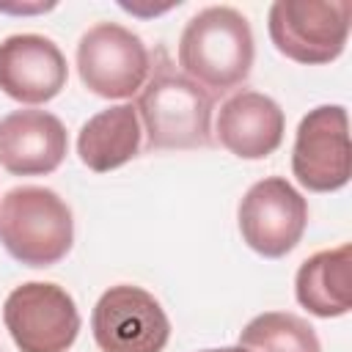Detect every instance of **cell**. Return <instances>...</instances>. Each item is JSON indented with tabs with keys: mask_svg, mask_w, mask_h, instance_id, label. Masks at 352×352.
Segmentation results:
<instances>
[{
	"mask_svg": "<svg viewBox=\"0 0 352 352\" xmlns=\"http://www.w3.org/2000/svg\"><path fill=\"white\" fill-rule=\"evenodd\" d=\"M253 33L248 19L231 6L198 11L182 30L179 66L184 77L209 88V96L242 85L253 66Z\"/></svg>",
	"mask_w": 352,
	"mask_h": 352,
	"instance_id": "6da1fadb",
	"label": "cell"
},
{
	"mask_svg": "<svg viewBox=\"0 0 352 352\" xmlns=\"http://www.w3.org/2000/svg\"><path fill=\"white\" fill-rule=\"evenodd\" d=\"M138 118L146 126L148 148H198L212 143V96L190 77L173 72L165 52L138 91Z\"/></svg>",
	"mask_w": 352,
	"mask_h": 352,
	"instance_id": "7a4b0ae2",
	"label": "cell"
},
{
	"mask_svg": "<svg viewBox=\"0 0 352 352\" xmlns=\"http://www.w3.org/2000/svg\"><path fill=\"white\" fill-rule=\"evenodd\" d=\"M0 242L28 267L58 264L74 242L72 209L50 187H14L0 204Z\"/></svg>",
	"mask_w": 352,
	"mask_h": 352,
	"instance_id": "3957f363",
	"label": "cell"
},
{
	"mask_svg": "<svg viewBox=\"0 0 352 352\" xmlns=\"http://www.w3.org/2000/svg\"><path fill=\"white\" fill-rule=\"evenodd\" d=\"M349 16V0H278L270 6V38L297 63H330L346 47Z\"/></svg>",
	"mask_w": 352,
	"mask_h": 352,
	"instance_id": "277c9868",
	"label": "cell"
},
{
	"mask_svg": "<svg viewBox=\"0 0 352 352\" xmlns=\"http://www.w3.org/2000/svg\"><path fill=\"white\" fill-rule=\"evenodd\" d=\"M151 55L138 33L116 22L88 28L77 44V72L82 85L102 99H126L148 77Z\"/></svg>",
	"mask_w": 352,
	"mask_h": 352,
	"instance_id": "5b68a950",
	"label": "cell"
},
{
	"mask_svg": "<svg viewBox=\"0 0 352 352\" xmlns=\"http://www.w3.org/2000/svg\"><path fill=\"white\" fill-rule=\"evenodd\" d=\"M3 322L19 352H66L80 333V314L58 283L16 286L3 305Z\"/></svg>",
	"mask_w": 352,
	"mask_h": 352,
	"instance_id": "8992f818",
	"label": "cell"
},
{
	"mask_svg": "<svg viewBox=\"0 0 352 352\" xmlns=\"http://www.w3.org/2000/svg\"><path fill=\"white\" fill-rule=\"evenodd\" d=\"M94 341L102 352H162L170 322L162 305L140 286H110L91 314Z\"/></svg>",
	"mask_w": 352,
	"mask_h": 352,
	"instance_id": "52a82bcc",
	"label": "cell"
},
{
	"mask_svg": "<svg viewBox=\"0 0 352 352\" xmlns=\"http://www.w3.org/2000/svg\"><path fill=\"white\" fill-rule=\"evenodd\" d=\"M292 170L311 192H333L349 182V121L341 104H319L302 116L294 138Z\"/></svg>",
	"mask_w": 352,
	"mask_h": 352,
	"instance_id": "ba28073f",
	"label": "cell"
},
{
	"mask_svg": "<svg viewBox=\"0 0 352 352\" xmlns=\"http://www.w3.org/2000/svg\"><path fill=\"white\" fill-rule=\"evenodd\" d=\"M305 226L308 204L283 176H267L256 182L239 204L242 239L264 258L286 256L302 239Z\"/></svg>",
	"mask_w": 352,
	"mask_h": 352,
	"instance_id": "9c48e42d",
	"label": "cell"
},
{
	"mask_svg": "<svg viewBox=\"0 0 352 352\" xmlns=\"http://www.w3.org/2000/svg\"><path fill=\"white\" fill-rule=\"evenodd\" d=\"M69 69L58 44L38 33H16L0 41V91L25 104L55 99Z\"/></svg>",
	"mask_w": 352,
	"mask_h": 352,
	"instance_id": "30bf717a",
	"label": "cell"
},
{
	"mask_svg": "<svg viewBox=\"0 0 352 352\" xmlns=\"http://www.w3.org/2000/svg\"><path fill=\"white\" fill-rule=\"evenodd\" d=\"M66 148V129L47 110H14L0 118V165L14 176L52 173Z\"/></svg>",
	"mask_w": 352,
	"mask_h": 352,
	"instance_id": "8fae6325",
	"label": "cell"
},
{
	"mask_svg": "<svg viewBox=\"0 0 352 352\" xmlns=\"http://www.w3.org/2000/svg\"><path fill=\"white\" fill-rule=\"evenodd\" d=\"M286 118L280 104L258 91L228 96L217 116V140L239 160H264L283 140Z\"/></svg>",
	"mask_w": 352,
	"mask_h": 352,
	"instance_id": "7c38bea8",
	"label": "cell"
},
{
	"mask_svg": "<svg viewBox=\"0 0 352 352\" xmlns=\"http://www.w3.org/2000/svg\"><path fill=\"white\" fill-rule=\"evenodd\" d=\"M294 294L314 316H344L352 308V248L341 245L305 258L294 278Z\"/></svg>",
	"mask_w": 352,
	"mask_h": 352,
	"instance_id": "4fadbf2b",
	"label": "cell"
},
{
	"mask_svg": "<svg viewBox=\"0 0 352 352\" xmlns=\"http://www.w3.org/2000/svg\"><path fill=\"white\" fill-rule=\"evenodd\" d=\"M140 151V118L132 104H113L91 116L77 138L82 165L96 173L126 165Z\"/></svg>",
	"mask_w": 352,
	"mask_h": 352,
	"instance_id": "5bb4252c",
	"label": "cell"
},
{
	"mask_svg": "<svg viewBox=\"0 0 352 352\" xmlns=\"http://www.w3.org/2000/svg\"><path fill=\"white\" fill-rule=\"evenodd\" d=\"M239 346L248 352H322L316 330L297 314L267 311L245 324Z\"/></svg>",
	"mask_w": 352,
	"mask_h": 352,
	"instance_id": "9a60e30c",
	"label": "cell"
},
{
	"mask_svg": "<svg viewBox=\"0 0 352 352\" xmlns=\"http://www.w3.org/2000/svg\"><path fill=\"white\" fill-rule=\"evenodd\" d=\"M201 352H248L242 346H220V349H201Z\"/></svg>",
	"mask_w": 352,
	"mask_h": 352,
	"instance_id": "2e32d148",
	"label": "cell"
}]
</instances>
